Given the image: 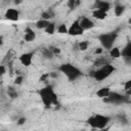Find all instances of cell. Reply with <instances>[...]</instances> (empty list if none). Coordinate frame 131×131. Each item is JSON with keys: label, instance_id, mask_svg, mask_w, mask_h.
<instances>
[{"label": "cell", "instance_id": "obj_1", "mask_svg": "<svg viewBox=\"0 0 131 131\" xmlns=\"http://www.w3.org/2000/svg\"><path fill=\"white\" fill-rule=\"evenodd\" d=\"M39 94L41 96L42 103L46 107H50L52 105H57V103H58L57 95L54 92L52 86H46V87L42 88L39 91Z\"/></svg>", "mask_w": 131, "mask_h": 131}, {"label": "cell", "instance_id": "obj_2", "mask_svg": "<svg viewBox=\"0 0 131 131\" xmlns=\"http://www.w3.org/2000/svg\"><path fill=\"white\" fill-rule=\"evenodd\" d=\"M116 71L115 67L111 63H104L99 69L93 72V78L96 81H102L106 78H108L114 72Z\"/></svg>", "mask_w": 131, "mask_h": 131}, {"label": "cell", "instance_id": "obj_3", "mask_svg": "<svg viewBox=\"0 0 131 131\" xmlns=\"http://www.w3.org/2000/svg\"><path fill=\"white\" fill-rule=\"evenodd\" d=\"M59 71L67 76L70 81H75L82 76V72L71 63H63L59 67Z\"/></svg>", "mask_w": 131, "mask_h": 131}, {"label": "cell", "instance_id": "obj_4", "mask_svg": "<svg viewBox=\"0 0 131 131\" xmlns=\"http://www.w3.org/2000/svg\"><path fill=\"white\" fill-rule=\"evenodd\" d=\"M110 122V118L102 115H94L87 120V123L94 129H104Z\"/></svg>", "mask_w": 131, "mask_h": 131}, {"label": "cell", "instance_id": "obj_5", "mask_svg": "<svg viewBox=\"0 0 131 131\" xmlns=\"http://www.w3.org/2000/svg\"><path fill=\"white\" fill-rule=\"evenodd\" d=\"M117 36H118L117 32L104 33V34H101L98 36V40H99V42L103 48L111 49L112 47H114V43L117 39Z\"/></svg>", "mask_w": 131, "mask_h": 131}, {"label": "cell", "instance_id": "obj_6", "mask_svg": "<svg viewBox=\"0 0 131 131\" xmlns=\"http://www.w3.org/2000/svg\"><path fill=\"white\" fill-rule=\"evenodd\" d=\"M103 102L105 103H114V104H121L128 101V97L125 95H122L118 92H111L107 97L102 98Z\"/></svg>", "mask_w": 131, "mask_h": 131}, {"label": "cell", "instance_id": "obj_7", "mask_svg": "<svg viewBox=\"0 0 131 131\" xmlns=\"http://www.w3.org/2000/svg\"><path fill=\"white\" fill-rule=\"evenodd\" d=\"M84 33V30L82 29V27L80 26V23H79V19H77V20H75L72 25H71V27L69 28V35H71V36H80V35H82Z\"/></svg>", "mask_w": 131, "mask_h": 131}, {"label": "cell", "instance_id": "obj_8", "mask_svg": "<svg viewBox=\"0 0 131 131\" xmlns=\"http://www.w3.org/2000/svg\"><path fill=\"white\" fill-rule=\"evenodd\" d=\"M79 23H80V26L82 27V29H83L84 31L90 30V29H92V28L94 27V23H93L90 18H88V17H86V16L80 17V18H79Z\"/></svg>", "mask_w": 131, "mask_h": 131}, {"label": "cell", "instance_id": "obj_9", "mask_svg": "<svg viewBox=\"0 0 131 131\" xmlns=\"http://www.w3.org/2000/svg\"><path fill=\"white\" fill-rule=\"evenodd\" d=\"M32 60H33V52H26V53H24L19 56V61L25 67L31 66Z\"/></svg>", "mask_w": 131, "mask_h": 131}, {"label": "cell", "instance_id": "obj_10", "mask_svg": "<svg viewBox=\"0 0 131 131\" xmlns=\"http://www.w3.org/2000/svg\"><path fill=\"white\" fill-rule=\"evenodd\" d=\"M18 16H19V12L17 9L15 8H8L5 12V17L8 19V20H12V21H15L18 19Z\"/></svg>", "mask_w": 131, "mask_h": 131}, {"label": "cell", "instance_id": "obj_11", "mask_svg": "<svg viewBox=\"0 0 131 131\" xmlns=\"http://www.w3.org/2000/svg\"><path fill=\"white\" fill-rule=\"evenodd\" d=\"M94 8H96V9H101V10L107 12V11L111 9V4H110L108 2H106V1H103V0H99V1L97 0V1L95 2Z\"/></svg>", "mask_w": 131, "mask_h": 131}, {"label": "cell", "instance_id": "obj_12", "mask_svg": "<svg viewBox=\"0 0 131 131\" xmlns=\"http://www.w3.org/2000/svg\"><path fill=\"white\" fill-rule=\"evenodd\" d=\"M35 38H36V33L33 31V29H31V28H26V30H25V35H24V39H25V41H27V42H32V41H34L35 40Z\"/></svg>", "mask_w": 131, "mask_h": 131}, {"label": "cell", "instance_id": "obj_13", "mask_svg": "<svg viewBox=\"0 0 131 131\" xmlns=\"http://www.w3.org/2000/svg\"><path fill=\"white\" fill-rule=\"evenodd\" d=\"M92 16H93L94 18H96V19L102 20V19L106 18L107 12H106V11H103V10H101V9H96V8H95V9L92 11Z\"/></svg>", "mask_w": 131, "mask_h": 131}, {"label": "cell", "instance_id": "obj_14", "mask_svg": "<svg viewBox=\"0 0 131 131\" xmlns=\"http://www.w3.org/2000/svg\"><path fill=\"white\" fill-rule=\"evenodd\" d=\"M111 92H112V90L110 87H101L96 91V95L99 98H104V97H107Z\"/></svg>", "mask_w": 131, "mask_h": 131}, {"label": "cell", "instance_id": "obj_15", "mask_svg": "<svg viewBox=\"0 0 131 131\" xmlns=\"http://www.w3.org/2000/svg\"><path fill=\"white\" fill-rule=\"evenodd\" d=\"M121 52L123 57H125L126 59H131V43H128Z\"/></svg>", "mask_w": 131, "mask_h": 131}, {"label": "cell", "instance_id": "obj_16", "mask_svg": "<svg viewBox=\"0 0 131 131\" xmlns=\"http://www.w3.org/2000/svg\"><path fill=\"white\" fill-rule=\"evenodd\" d=\"M121 55H122V52H121V50H120L119 47H112V48L110 49V56H111L112 58L117 59V58H119Z\"/></svg>", "mask_w": 131, "mask_h": 131}, {"label": "cell", "instance_id": "obj_17", "mask_svg": "<svg viewBox=\"0 0 131 131\" xmlns=\"http://www.w3.org/2000/svg\"><path fill=\"white\" fill-rule=\"evenodd\" d=\"M49 24H50V21H49V20L44 19V18H41V19H39V20L36 23V27H37V29L45 30V29L48 27V25H49Z\"/></svg>", "mask_w": 131, "mask_h": 131}, {"label": "cell", "instance_id": "obj_18", "mask_svg": "<svg viewBox=\"0 0 131 131\" xmlns=\"http://www.w3.org/2000/svg\"><path fill=\"white\" fill-rule=\"evenodd\" d=\"M54 16H55V12L52 9H48V10L42 12V14H41V18H44V19H47V20L53 18Z\"/></svg>", "mask_w": 131, "mask_h": 131}, {"label": "cell", "instance_id": "obj_19", "mask_svg": "<svg viewBox=\"0 0 131 131\" xmlns=\"http://www.w3.org/2000/svg\"><path fill=\"white\" fill-rule=\"evenodd\" d=\"M124 11H125V7H124L123 5L117 4V5L115 6V15H116V16L122 15V14L124 13Z\"/></svg>", "mask_w": 131, "mask_h": 131}, {"label": "cell", "instance_id": "obj_20", "mask_svg": "<svg viewBox=\"0 0 131 131\" xmlns=\"http://www.w3.org/2000/svg\"><path fill=\"white\" fill-rule=\"evenodd\" d=\"M42 54H43V56L44 57H46V58H52L53 57V52H52V50L50 49V48H44L43 50H42Z\"/></svg>", "mask_w": 131, "mask_h": 131}, {"label": "cell", "instance_id": "obj_21", "mask_svg": "<svg viewBox=\"0 0 131 131\" xmlns=\"http://www.w3.org/2000/svg\"><path fill=\"white\" fill-rule=\"evenodd\" d=\"M81 3L80 0H68V6L70 9H75L77 6H79Z\"/></svg>", "mask_w": 131, "mask_h": 131}, {"label": "cell", "instance_id": "obj_22", "mask_svg": "<svg viewBox=\"0 0 131 131\" xmlns=\"http://www.w3.org/2000/svg\"><path fill=\"white\" fill-rule=\"evenodd\" d=\"M44 31H45V33H47V34H49V35L54 34V32H55V24H54V23H50V24L48 25V27H47Z\"/></svg>", "mask_w": 131, "mask_h": 131}, {"label": "cell", "instance_id": "obj_23", "mask_svg": "<svg viewBox=\"0 0 131 131\" xmlns=\"http://www.w3.org/2000/svg\"><path fill=\"white\" fill-rule=\"evenodd\" d=\"M57 32L59 34H68L69 33V28L64 24H61L57 27Z\"/></svg>", "mask_w": 131, "mask_h": 131}, {"label": "cell", "instance_id": "obj_24", "mask_svg": "<svg viewBox=\"0 0 131 131\" xmlns=\"http://www.w3.org/2000/svg\"><path fill=\"white\" fill-rule=\"evenodd\" d=\"M88 46H89V43L87 41H80L78 43V49L82 50V51H85L88 49Z\"/></svg>", "mask_w": 131, "mask_h": 131}, {"label": "cell", "instance_id": "obj_25", "mask_svg": "<svg viewBox=\"0 0 131 131\" xmlns=\"http://www.w3.org/2000/svg\"><path fill=\"white\" fill-rule=\"evenodd\" d=\"M118 120H119V122L122 123V124H125V125L128 124V120H127L125 114H120V115H118Z\"/></svg>", "mask_w": 131, "mask_h": 131}, {"label": "cell", "instance_id": "obj_26", "mask_svg": "<svg viewBox=\"0 0 131 131\" xmlns=\"http://www.w3.org/2000/svg\"><path fill=\"white\" fill-rule=\"evenodd\" d=\"M7 94H8V96L10 97V98H16L17 97V93H16V91L13 89V88H8V91H7Z\"/></svg>", "mask_w": 131, "mask_h": 131}, {"label": "cell", "instance_id": "obj_27", "mask_svg": "<svg viewBox=\"0 0 131 131\" xmlns=\"http://www.w3.org/2000/svg\"><path fill=\"white\" fill-rule=\"evenodd\" d=\"M23 81H24V76L18 75V76H16L15 79H14V84H15V85H20V84L23 83Z\"/></svg>", "mask_w": 131, "mask_h": 131}, {"label": "cell", "instance_id": "obj_28", "mask_svg": "<svg viewBox=\"0 0 131 131\" xmlns=\"http://www.w3.org/2000/svg\"><path fill=\"white\" fill-rule=\"evenodd\" d=\"M48 78H50V74L49 73H46V74H43L41 77H40V82H45Z\"/></svg>", "mask_w": 131, "mask_h": 131}, {"label": "cell", "instance_id": "obj_29", "mask_svg": "<svg viewBox=\"0 0 131 131\" xmlns=\"http://www.w3.org/2000/svg\"><path fill=\"white\" fill-rule=\"evenodd\" d=\"M130 88H131V80H128V81H126L125 84H124V90H125V92L128 91Z\"/></svg>", "mask_w": 131, "mask_h": 131}, {"label": "cell", "instance_id": "obj_30", "mask_svg": "<svg viewBox=\"0 0 131 131\" xmlns=\"http://www.w3.org/2000/svg\"><path fill=\"white\" fill-rule=\"evenodd\" d=\"M51 50H52V52H53V54H59L60 53V48H58V47H51L50 48Z\"/></svg>", "mask_w": 131, "mask_h": 131}, {"label": "cell", "instance_id": "obj_31", "mask_svg": "<svg viewBox=\"0 0 131 131\" xmlns=\"http://www.w3.org/2000/svg\"><path fill=\"white\" fill-rule=\"evenodd\" d=\"M25 123H26V118H24V117H21V118H19L17 120V124L18 125H24Z\"/></svg>", "mask_w": 131, "mask_h": 131}, {"label": "cell", "instance_id": "obj_32", "mask_svg": "<svg viewBox=\"0 0 131 131\" xmlns=\"http://www.w3.org/2000/svg\"><path fill=\"white\" fill-rule=\"evenodd\" d=\"M5 72H6V69H5V66H0V75L1 76H3L4 74H5Z\"/></svg>", "mask_w": 131, "mask_h": 131}, {"label": "cell", "instance_id": "obj_33", "mask_svg": "<svg viewBox=\"0 0 131 131\" xmlns=\"http://www.w3.org/2000/svg\"><path fill=\"white\" fill-rule=\"evenodd\" d=\"M102 52H103V48H101V47H98L95 49V54H101Z\"/></svg>", "mask_w": 131, "mask_h": 131}, {"label": "cell", "instance_id": "obj_34", "mask_svg": "<svg viewBox=\"0 0 131 131\" xmlns=\"http://www.w3.org/2000/svg\"><path fill=\"white\" fill-rule=\"evenodd\" d=\"M49 74H50V77H52V78H56V77H57V74H56V73H54V72L49 73Z\"/></svg>", "mask_w": 131, "mask_h": 131}, {"label": "cell", "instance_id": "obj_35", "mask_svg": "<svg viewBox=\"0 0 131 131\" xmlns=\"http://www.w3.org/2000/svg\"><path fill=\"white\" fill-rule=\"evenodd\" d=\"M24 0H14L13 2H14V4H16V5H18V4H20L21 2H23Z\"/></svg>", "mask_w": 131, "mask_h": 131}, {"label": "cell", "instance_id": "obj_36", "mask_svg": "<svg viewBox=\"0 0 131 131\" xmlns=\"http://www.w3.org/2000/svg\"><path fill=\"white\" fill-rule=\"evenodd\" d=\"M126 94H127V95H131V88H130L128 91H126Z\"/></svg>", "mask_w": 131, "mask_h": 131}, {"label": "cell", "instance_id": "obj_37", "mask_svg": "<svg viewBox=\"0 0 131 131\" xmlns=\"http://www.w3.org/2000/svg\"><path fill=\"white\" fill-rule=\"evenodd\" d=\"M129 24H130V26H131V18H129Z\"/></svg>", "mask_w": 131, "mask_h": 131}, {"label": "cell", "instance_id": "obj_38", "mask_svg": "<svg viewBox=\"0 0 131 131\" xmlns=\"http://www.w3.org/2000/svg\"><path fill=\"white\" fill-rule=\"evenodd\" d=\"M130 30H131V26H130Z\"/></svg>", "mask_w": 131, "mask_h": 131}]
</instances>
